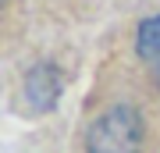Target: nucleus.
<instances>
[{
  "mask_svg": "<svg viewBox=\"0 0 160 153\" xmlns=\"http://www.w3.org/2000/svg\"><path fill=\"white\" fill-rule=\"evenodd\" d=\"M89 153H139L142 146V118L132 107H110L89 125Z\"/></svg>",
  "mask_w": 160,
  "mask_h": 153,
  "instance_id": "1",
  "label": "nucleus"
},
{
  "mask_svg": "<svg viewBox=\"0 0 160 153\" xmlns=\"http://www.w3.org/2000/svg\"><path fill=\"white\" fill-rule=\"evenodd\" d=\"M57 93H61V79L53 68H36L29 79H25V103H29L32 110H46L57 103Z\"/></svg>",
  "mask_w": 160,
  "mask_h": 153,
  "instance_id": "2",
  "label": "nucleus"
},
{
  "mask_svg": "<svg viewBox=\"0 0 160 153\" xmlns=\"http://www.w3.org/2000/svg\"><path fill=\"white\" fill-rule=\"evenodd\" d=\"M135 50H139V57L146 61V68L153 71V79L160 82V14L146 18V22L139 25V32H135Z\"/></svg>",
  "mask_w": 160,
  "mask_h": 153,
  "instance_id": "3",
  "label": "nucleus"
}]
</instances>
